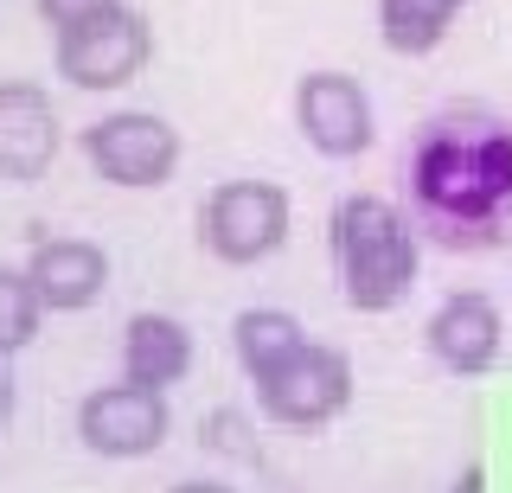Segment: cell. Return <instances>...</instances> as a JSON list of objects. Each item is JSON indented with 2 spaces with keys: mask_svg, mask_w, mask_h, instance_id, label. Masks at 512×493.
<instances>
[{
  "mask_svg": "<svg viewBox=\"0 0 512 493\" xmlns=\"http://www.w3.org/2000/svg\"><path fill=\"white\" fill-rule=\"evenodd\" d=\"M423 346H429V359H436L442 372H455V378L493 372L500 353H506V314H500V301L480 295V289L442 295L436 314H429V327H423Z\"/></svg>",
  "mask_w": 512,
  "mask_h": 493,
  "instance_id": "cell-9",
  "label": "cell"
},
{
  "mask_svg": "<svg viewBox=\"0 0 512 493\" xmlns=\"http://www.w3.org/2000/svg\"><path fill=\"white\" fill-rule=\"evenodd\" d=\"M192 372V333L173 314H135L122 327V378L154 391H173Z\"/></svg>",
  "mask_w": 512,
  "mask_h": 493,
  "instance_id": "cell-12",
  "label": "cell"
},
{
  "mask_svg": "<svg viewBox=\"0 0 512 493\" xmlns=\"http://www.w3.org/2000/svg\"><path fill=\"white\" fill-rule=\"evenodd\" d=\"M416 231L442 250H493L512 237V122L480 103H455L416 129L404 154Z\"/></svg>",
  "mask_w": 512,
  "mask_h": 493,
  "instance_id": "cell-1",
  "label": "cell"
},
{
  "mask_svg": "<svg viewBox=\"0 0 512 493\" xmlns=\"http://www.w3.org/2000/svg\"><path fill=\"white\" fill-rule=\"evenodd\" d=\"M167 391L154 385H96L84 404H77V436H84L90 455H109V461H135V455H154L167 442Z\"/></svg>",
  "mask_w": 512,
  "mask_h": 493,
  "instance_id": "cell-7",
  "label": "cell"
},
{
  "mask_svg": "<svg viewBox=\"0 0 512 493\" xmlns=\"http://www.w3.org/2000/svg\"><path fill=\"white\" fill-rule=\"evenodd\" d=\"M148 58H154V26L122 0L84 26L52 33V65L71 90H122L148 71Z\"/></svg>",
  "mask_w": 512,
  "mask_h": 493,
  "instance_id": "cell-4",
  "label": "cell"
},
{
  "mask_svg": "<svg viewBox=\"0 0 512 493\" xmlns=\"http://www.w3.org/2000/svg\"><path fill=\"white\" fill-rule=\"evenodd\" d=\"M64 148L58 109L32 77H0V180L32 186L45 180Z\"/></svg>",
  "mask_w": 512,
  "mask_h": 493,
  "instance_id": "cell-10",
  "label": "cell"
},
{
  "mask_svg": "<svg viewBox=\"0 0 512 493\" xmlns=\"http://www.w3.org/2000/svg\"><path fill=\"white\" fill-rule=\"evenodd\" d=\"M199 244L231 269L276 257L288 244V193L276 180H218L199 205Z\"/></svg>",
  "mask_w": 512,
  "mask_h": 493,
  "instance_id": "cell-3",
  "label": "cell"
},
{
  "mask_svg": "<svg viewBox=\"0 0 512 493\" xmlns=\"http://www.w3.org/2000/svg\"><path fill=\"white\" fill-rule=\"evenodd\" d=\"M180 129L154 109H116V116L90 122L84 129V161L103 173L109 186H128V193H148V186H167L180 173Z\"/></svg>",
  "mask_w": 512,
  "mask_h": 493,
  "instance_id": "cell-5",
  "label": "cell"
},
{
  "mask_svg": "<svg viewBox=\"0 0 512 493\" xmlns=\"http://www.w3.org/2000/svg\"><path fill=\"white\" fill-rule=\"evenodd\" d=\"M32 7H39V20L52 26V33H64V26H84L96 13H109L116 0H32Z\"/></svg>",
  "mask_w": 512,
  "mask_h": 493,
  "instance_id": "cell-16",
  "label": "cell"
},
{
  "mask_svg": "<svg viewBox=\"0 0 512 493\" xmlns=\"http://www.w3.org/2000/svg\"><path fill=\"white\" fill-rule=\"evenodd\" d=\"M167 493H231V487H218V481H180V487H167Z\"/></svg>",
  "mask_w": 512,
  "mask_h": 493,
  "instance_id": "cell-19",
  "label": "cell"
},
{
  "mask_svg": "<svg viewBox=\"0 0 512 493\" xmlns=\"http://www.w3.org/2000/svg\"><path fill=\"white\" fill-rule=\"evenodd\" d=\"M448 493H487V468H461V474H455V487H448Z\"/></svg>",
  "mask_w": 512,
  "mask_h": 493,
  "instance_id": "cell-17",
  "label": "cell"
},
{
  "mask_svg": "<svg viewBox=\"0 0 512 493\" xmlns=\"http://www.w3.org/2000/svg\"><path fill=\"white\" fill-rule=\"evenodd\" d=\"M13 417V378H7V359H0V423Z\"/></svg>",
  "mask_w": 512,
  "mask_h": 493,
  "instance_id": "cell-18",
  "label": "cell"
},
{
  "mask_svg": "<svg viewBox=\"0 0 512 493\" xmlns=\"http://www.w3.org/2000/svg\"><path fill=\"white\" fill-rule=\"evenodd\" d=\"M468 0H378V39L397 58H423L448 39V26L461 20Z\"/></svg>",
  "mask_w": 512,
  "mask_h": 493,
  "instance_id": "cell-14",
  "label": "cell"
},
{
  "mask_svg": "<svg viewBox=\"0 0 512 493\" xmlns=\"http://www.w3.org/2000/svg\"><path fill=\"white\" fill-rule=\"evenodd\" d=\"M295 129H301V141H308L320 161H352V154L372 148L378 116H372V97H365L359 77L308 71L295 84Z\"/></svg>",
  "mask_w": 512,
  "mask_h": 493,
  "instance_id": "cell-8",
  "label": "cell"
},
{
  "mask_svg": "<svg viewBox=\"0 0 512 493\" xmlns=\"http://www.w3.org/2000/svg\"><path fill=\"white\" fill-rule=\"evenodd\" d=\"M327 250H333V276H340L346 308H359V314L397 308L416 282V263H423V244H416L410 218L378 193H352L333 205Z\"/></svg>",
  "mask_w": 512,
  "mask_h": 493,
  "instance_id": "cell-2",
  "label": "cell"
},
{
  "mask_svg": "<svg viewBox=\"0 0 512 493\" xmlns=\"http://www.w3.org/2000/svg\"><path fill=\"white\" fill-rule=\"evenodd\" d=\"M39 321H45V301L32 289L26 269H0V359L26 353L39 340Z\"/></svg>",
  "mask_w": 512,
  "mask_h": 493,
  "instance_id": "cell-15",
  "label": "cell"
},
{
  "mask_svg": "<svg viewBox=\"0 0 512 493\" xmlns=\"http://www.w3.org/2000/svg\"><path fill=\"white\" fill-rule=\"evenodd\" d=\"M26 276H32V289H39L45 314H84L90 301L109 289V257L90 237H45V244H32Z\"/></svg>",
  "mask_w": 512,
  "mask_h": 493,
  "instance_id": "cell-11",
  "label": "cell"
},
{
  "mask_svg": "<svg viewBox=\"0 0 512 493\" xmlns=\"http://www.w3.org/2000/svg\"><path fill=\"white\" fill-rule=\"evenodd\" d=\"M256 404L282 429H327L333 417H346V404H352V359L340 346L308 340L295 359H282L276 372L256 378Z\"/></svg>",
  "mask_w": 512,
  "mask_h": 493,
  "instance_id": "cell-6",
  "label": "cell"
},
{
  "mask_svg": "<svg viewBox=\"0 0 512 493\" xmlns=\"http://www.w3.org/2000/svg\"><path fill=\"white\" fill-rule=\"evenodd\" d=\"M301 346H308V333H301V321L288 308H244L231 321V353H237V365L250 372V385L263 372H276L282 359H295Z\"/></svg>",
  "mask_w": 512,
  "mask_h": 493,
  "instance_id": "cell-13",
  "label": "cell"
}]
</instances>
